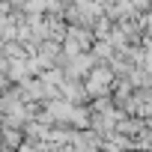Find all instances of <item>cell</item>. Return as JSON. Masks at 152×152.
<instances>
[{"mask_svg": "<svg viewBox=\"0 0 152 152\" xmlns=\"http://www.w3.org/2000/svg\"><path fill=\"white\" fill-rule=\"evenodd\" d=\"M81 81H84V87H87V96L96 99V96H110V87H113V81H116V75L110 72L107 63H93L90 72L84 75Z\"/></svg>", "mask_w": 152, "mask_h": 152, "instance_id": "obj_1", "label": "cell"}, {"mask_svg": "<svg viewBox=\"0 0 152 152\" xmlns=\"http://www.w3.org/2000/svg\"><path fill=\"white\" fill-rule=\"evenodd\" d=\"M122 113H131V116H143V119H152V87H134L131 96L119 104Z\"/></svg>", "mask_w": 152, "mask_h": 152, "instance_id": "obj_2", "label": "cell"}, {"mask_svg": "<svg viewBox=\"0 0 152 152\" xmlns=\"http://www.w3.org/2000/svg\"><path fill=\"white\" fill-rule=\"evenodd\" d=\"M60 96L66 102H72V104H87L90 102L84 81L81 78H66V75H63V81H60Z\"/></svg>", "mask_w": 152, "mask_h": 152, "instance_id": "obj_3", "label": "cell"}]
</instances>
